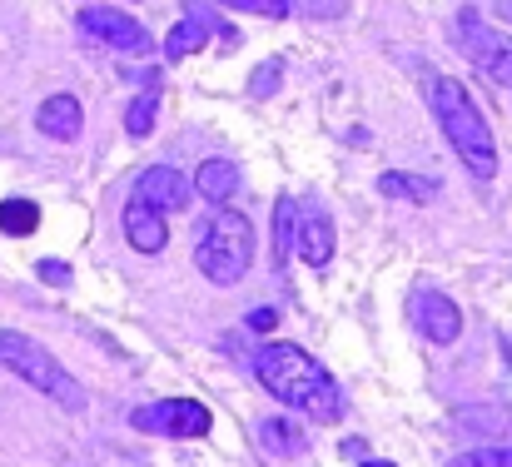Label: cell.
I'll return each instance as SVG.
<instances>
[{"instance_id": "2e32d148", "label": "cell", "mask_w": 512, "mask_h": 467, "mask_svg": "<svg viewBox=\"0 0 512 467\" xmlns=\"http://www.w3.org/2000/svg\"><path fill=\"white\" fill-rule=\"evenodd\" d=\"M294 224H299V204L284 194V199L274 204V259H279V264L294 254Z\"/></svg>"}, {"instance_id": "30bf717a", "label": "cell", "mask_w": 512, "mask_h": 467, "mask_svg": "<svg viewBox=\"0 0 512 467\" xmlns=\"http://www.w3.org/2000/svg\"><path fill=\"white\" fill-rule=\"evenodd\" d=\"M130 199H140V204H150V209H160V214H174V209L189 204V179H184L179 169H170V164H155V169L140 174V184H135Z\"/></svg>"}, {"instance_id": "9a60e30c", "label": "cell", "mask_w": 512, "mask_h": 467, "mask_svg": "<svg viewBox=\"0 0 512 467\" xmlns=\"http://www.w3.org/2000/svg\"><path fill=\"white\" fill-rule=\"evenodd\" d=\"M378 189L388 194V199H408V204H428L438 189H433V179H423V174H398V169H388L383 179H378Z\"/></svg>"}, {"instance_id": "d6986e66", "label": "cell", "mask_w": 512, "mask_h": 467, "mask_svg": "<svg viewBox=\"0 0 512 467\" xmlns=\"http://www.w3.org/2000/svg\"><path fill=\"white\" fill-rule=\"evenodd\" d=\"M453 467H512V448H473L453 458Z\"/></svg>"}, {"instance_id": "ac0fdd59", "label": "cell", "mask_w": 512, "mask_h": 467, "mask_svg": "<svg viewBox=\"0 0 512 467\" xmlns=\"http://www.w3.org/2000/svg\"><path fill=\"white\" fill-rule=\"evenodd\" d=\"M155 115H160V100H155V95H140V100L125 110V130H130L135 140H145V135L155 130Z\"/></svg>"}, {"instance_id": "5b68a950", "label": "cell", "mask_w": 512, "mask_h": 467, "mask_svg": "<svg viewBox=\"0 0 512 467\" xmlns=\"http://www.w3.org/2000/svg\"><path fill=\"white\" fill-rule=\"evenodd\" d=\"M130 423L150 438H204L214 428L209 408L194 403V398H160V403H145L130 413Z\"/></svg>"}, {"instance_id": "7402d4cb", "label": "cell", "mask_w": 512, "mask_h": 467, "mask_svg": "<svg viewBox=\"0 0 512 467\" xmlns=\"http://www.w3.org/2000/svg\"><path fill=\"white\" fill-rule=\"evenodd\" d=\"M35 274H40L45 284H55V289H65V284H70V269H65L60 259H40V269H35Z\"/></svg>"}, {"instance_id": "8992f818", "label": "cell", "mask_w": 512, "mask_h": 467, "mask_svg": "<svg viewBox=\"0 0 512 467\" xmlns=\"http://www.w3.org/2000/svg\"><path fill=\"white\" fill-rule=\"evenodd\" d=\"M458 40H463V50L473 55V65H478L493 85L512 90V35L483 25L473 10H463V15H458Z\"/></svg>"}, {"instance_id": "8fae6325", "label": "cell", "mask_w": 512, "mask_h": 467, "mask_svg": "<svg viewBox=\"0 0 512 467\" xmlns=\"http://www.w3.org/2000/svg\"><path fill=\"white\" fill-rule=\"evenodd\" d=\"M125 239H130V249H140V254H160V249L170 244V224H165L160 209L130 199V204H125Z\"/></svg>"}, {"instance_id": "d4e9b609", "label": "cell", "mask_w": 512, "mask_h": 467, "mask_svg": "<svg viewBox=\"0 0 512 467\" xmlns=\"http://www.w3.org/2000/svg\"><path fill=\"white\" fill-rule=\"evenodd\" d=\"M358 467H393V463H383V458H368V463H358Z\"/></svg>"}, {"instance_id": "cb8c5ba5", "label": "cell", "mask_w": 512, "mask_h": 467, "mask_svg": "<svg viewBox=\"0 0 512 467\" xmlns=\"http://www.w3.org/2000/svg\"><path fill=\"white\" fill-rule=\"evenodd\" d=\"M274 80H279V70H259V75H254V90L264 95V90H274Z\"/></svg>"}, {"instance_id": "5bb4252c", "label": "cell", "mask_w": 512, "mask_h": 467, "mask_svg": "<svg viewBox=\"0 0 512 467\" xmlns=\"http://www.w3.org/2000/svg\"><path fill=\"white\" fill-rule=\"evenodd\" d=\"M204 25H209V20H204V15H199L194 5H189V15H184V20L174 25L170 40H165V55H170V60H184V55H194V50L204 45V35H209Z\"/></svg>"}, {"instance_id": "3957f363", "label": "cell", "mask_w": 512, "mask_h": 467, "mask_svg": "<svg viewBox=\"0 0 512 467\" xmlns=\"http://www.w3.org/2000/svg\"><path fill=\"white\" fill-rule=\"evenodd\" d=\"M0 368H10L20 383H30L35 393H45V398H50V403H60L65 413H85V408H90L85 388H80L60 363H55V353H50L45 343L25 338V333L0 328Z\"/></svg>"}, {"instance_id": "e0dca14e", "label": "cell", "mask_w": 512, "mask_h": 467, "mask_svg": "<svg viewBox=\"0 0 512 467\" xmlns=\"http://www.w3.org/2000/svg\"><path fill=\"white\" fill-rule=\"evenodd\" d=\"M0 229L15 234V239H25V234L40 229V209H35L30 199H5V204H0Z\"/></svg>"}, {"instance_id": "ffe728a7", "label": "cell", "mask_w": 512, "mask_h": 467, "mask_svg": "<svg viewBox=\"0 0 512 467\" xmlns=\"http://www.w3.org/2000/svg\"><path fill=\"white\" fill-rule=\"evenodd\" d=\"M229 10H249V15H269V20H284L289 15V0H219Z\"/></svg>"}, {"instance_id": "44dd1931", "label": "cell", "mask_w": 512, "mask_h": 467, "mask_svg": "<svg viewBox=\"0 0 512 467\" xmlns=\"http://www.w3.org/2000/svg\"><path fill=\"white\" fill-rule=\"evenodd\" d=\"M259 438H264V448H294V433H289L279 418H274V423H264V428H259Z\"/></svg>"}, {"instance_id": "603a6c76", "label": "cell", "mask_w": 512, "mask_h": 467, "mask_svg": "<svg viewBox=\"0 0 512 467\" xmlns=\"http://www.w3.org/2000/svg\"><path fill=\"white\" fill-rule=\"evenodd\" d=\"M274 323H279V313H274V309H254V313H249V328H259V333H269Z\"/></svg>"}, {"instance_id": "6da1fadb", "label": "cell", "mask_w": 512, "mask_h": 467, "mask_svg": "<svg viewBox=\"0 0 512 467\" xmlns=\"http://www.w3.org/2000/svg\"><path fill=\"white\" fill-rule=\"evenodd\" d=\"M254 373L284 408L304 413L309 423H339L343 418V388L334 383V373L319 358H309L304 348L264 343L259 358H254Z\"/></svg>"}, {"instance_id": "7c38bea8", "label": "cell", "mask_w": 512, "mask_h": 467, "mask_svg": "<svg viewBox=\"0 0 512 467\" xmlns=\"http://www.w3.org/2000/svg\"><path fill=\"white\" fill-rule=\"evenodd\" d=\"M35 130L40 135H50V140H75L80 130H85V110H80V100L75 95H50L40 110H35Z\"/></svg>"}, {"instance_id": "52a82bcc", "label": "cell", "mask_w": 512, "mask_h": 467, "mask_svg": "<svg viewBox=\"0 0 512 467\" xmlns=\"http://www.w3.org/2000/svg\"><path fill=\"white\" fill-rule=\"evenodd\" d=\"M80 30H85L90 40L120 50V55H145V50H150V30H145L135 15L110 10V5H85V10H80Z\"/></svg>"}, {"instance_id": "ba28073f", "label": "cell", "mask_w": 512, "mask_h": 467, "mask_svg": "<svg viewBox=\"0 0 512 467\" xmlns=\"http://www.w3.org/2000/svg\"><path fill=\"white\" fill-rule=\"evenodd\" d=\"M413 323L428 333V343H438V348H448V343H458L463 338V309L448 299V294H438V289H418L413 294Z\"/></svg>"}, {"instance_id": "277c9868", "label": "cell", "mask_w": 512, "mask_h": 467, "mask_svg": "<svg viewBox=\"0 0 512 467\" xmlns=\"http://www.w3.org/2000/svg\"><path fill=\"white\" fill-rule=\"evenodd\" d=\"M194 264H199V274H204L209 284H219V289L239 284V279L249 274V264H254V224H249L239 209H219V214L204 224L199 244H194Z\"/></svg>"}, {"instance_id": "4fadbf2b", "label": "cell", "mask_w": 512, "mask_h": 467, "mask_svg": "<svg viewBox=\"0 0 512 467\" xmlns=\"http://www.w3.org/2000/svg\"><path fill=\"white\" fill-rule=\"evenodd\" d=\"M194 194L209 199V204H229V199L239 194V169H234L229 159H204V164L194 169Z\"/></svg>"}, {"instance_id": "9c48e42d", "label": "cell", "mask_w": 512, "mask_h": 467, "mask_svg": "<svg viewBox=\"0 0 512 467\" xmlns=\"http://www.w3.org/2000/svg\"><path fill=\"white\" fill-rule=\"evenodd\" d=\"M294 249L309 269H324L334 259V219L324 204H304L299 209V224H294Z\"/></svg>"}, {"instance_id": "7a4b0ae2", "label": "cell", "mask_w": 512, "mask_h": 467, "mask_svg": "<svg viewBox=\"0 0 512 467\" xmlns=\"http://www.w3.org/2000/svg\"><path fill=\"white\" fill-rule=\"evenodd\" d=\"M428 105H433V120L448 135L453 155L468 164V174L473 179H493L498 174V145H493V130H488L478 100L468 95V85L453 80V75H433L428 80Z\"/></svg>"}]
</instances>
